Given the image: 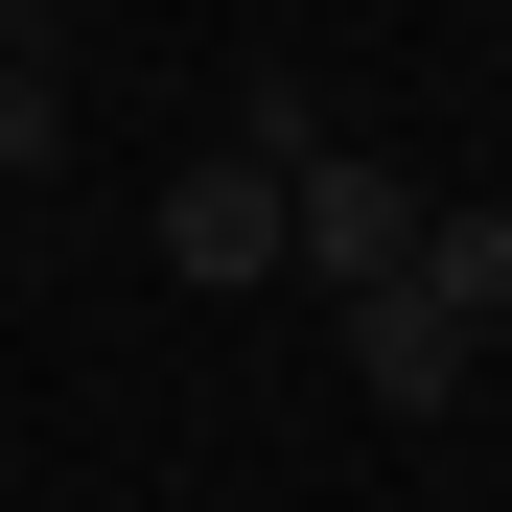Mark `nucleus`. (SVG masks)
I'll return each instance as SVG.
<instances>
[{
	"label": "nucleus",
	"instance_id": "nucleus-1",
	"mask_svg": "<svg viewBox=\"0 0 512 512\" xmlns=\"http://www.w3.org/2000/svg\"><path fill=\"white\" fill-rule=\"evenodd\" d=\"M280 280H326V303H396V280H419V163L326 140L303 187H280Z\"/></svg>",
	"mask_w": 512,
	"mask_h": 512
},
{
	"label": "nucleus",
	"instance_id": "nucleus-2",
	"mask_svg": "<svg viewBox=\"0 0 512 512\" xmlns=\"http://www.w3.org/2000/svg\"><path fill=\"white\" fill-rule=\"evenodd\" d=\"M163 280H210V303H233V280H280V187H256L233 140L187 163V187H163Z\"/></svg>",
	"mask_w": 512,
	"mask_h": 512
},
{
	"label": "nucleus",
	"instance_id": "nucleus-3",
	"mask_svg": "<svg viewBox=\"0 0 512 512\" xmlns=\"http://www.w3.org/2000/svg\"><path fill=\"white\" fill-rule=\"evenodd\" d=\"M326 326H350V396H373V419H443V396H466V326H443V303H326Z\"/></svg>",
	"mask_w": 512,
	"mask_h": 512
},
{
	"label": "nucleus",
	"instance_id": "nucleus-4",
	"mask_svg": "<svg viewBox=\"0 0 512 512\" xmlns=\"http://www.w3.org/2000/svg\"><path fill=\"white\" fill-rule=\"evenodd\" d=\"M396 303H443L466 350H489V326H512V210H419V280Z\"/></svg>",
	"mask_w": 512,
	"mask_h": 512
},
{
	"label": "nucleus",
	"instance_id": "nucleus-5",
	"mask_svg": "<svg viewBox=\"0 0 512 512\" xmlns=\"http://www.w3.org/2000/svg\"><path fill=\"white\" fill-rule=\"evenodd\" d=\"M47 163H70V94H47V70H0V187H47Z\"/></svg>",
	"mask_w": 512,
	"mask_h": 512
},
{
	"label": "nucleus",
	"instance_id": "nucleus-6",
	"mask_svg": "<svg viewBox=\"0 0 512 512\" xmlns=\"http://www.w3.org/2000/svg\"><path fill=\"white\" fill-rule=\"evenodd\" d=\"M0 70H47V24H24V0H0Z\"/></svg>",
	"mask_w": 512,
	"mask_h": 512
}]
</instances>
